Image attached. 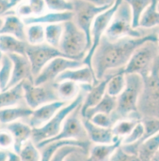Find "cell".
Segmentation results:
<instances>
[{
	"instance_id": "obj_1",
	"label": "cell",
	"mask_w": 159,
	"mask_h": 161,
	"mask_svg": "<svg viewBox=\"0 0 159 161\" xmlns=\"http://www.w3.org/2000/svg\"><path fill=\"white\" fill-rule=\"evenodd\" d=\"M157 41L156 32L149 33L139 38L127 37L114 41L109 39L104 34L91 58L96 80L99 82L112 71L124 69L134 52L145 42Z\"/></svg>"
},
{
	"instance_id": "obj_2",
	"label": "cell",
	"mask_w": 159,
	"mask_h": 161,
	"mask_svg": "<svg viewBox=\"0 0 159 161\" xmlns=\"http://www.w3.org/2000/svg\"><path fill=\"white\" fill-rule=\"evenodd\" d=\"M126 75V86L117 97L115 109L111 114L113 125L118 121L124 119L140 120L138 103L142 91L144 80L141 75L136 74Z\"/></svg>"
},
{
	"instance_id": "obj_3",
	"label": "cell",
	"mask_w": 159,
	"mask_h": 161,
	"mask_svg": "<svg viewBox=\"0 0 159 161\" xmlns=\"http://www.w3.org/2000/svg\"><path fill=\"white\" fill-rule=\"evenodd\" d=\"M82 90L77 97L70 103L62 108L44 126L39 128L32 129L30 139L36 145L44 141L48 140L59 133L63 123L67 117L76 108L80 107L85 99V93H88L92 86L88 84H82Z\"/></svg>"
},
{
	"instance_id": "obj_4",
	"label": "cell",
	"mask_w": 159,
	"mask_h": 161,
	"mask_svg": "<svg viewBox=\"0 0 159 161\" xmlns=\"http://www.w3.org/2000/svg\"><path fill=\"white\" fill-rule=\"evenodd\" d=\"M105 34L112 41L127 37L139 38L146 35L139 28H133L131 10L124 0H122L115 11Z\"/></svg>"
},
{
	"instance_id": "obj_5",
	"label": "cell",
	"mask_w": 159,
	"mask_h": 161,
	"mask_svg": "<svg viewBox=\"0 0 159 161\" xmlns=\"http://www.w3.org/2000/svg\"><path fill=\"white\" fill-rule=\"evenodd\" d=\"M63 25L58 49L69 58L83 60L89 49L85 34L72 20L63 23Z\"/></svg>"
},
{
	"instance_id": "obj_6",
	"label": "cell",
	"mask_w": 159,
	"mask_h": 161,
	"mask_svg": "<svg viewBox=\"0 0 159 161\" xmlns=\"http://www.w3.org/2000/svg\"><path fill=\"white\" fill-rule=\"evenodd\" d=\"M159 56L156 59L150 72L143 77L144 85L140 94L138 109L144 113L151 115V118L159 119Z\"/></svg>"
},
{
	"instance_id": "obj_7",
	"label": "cell",
	"mask_w": 159,
	"mask_h": 161,
	"mask_svg": "<svg viewBox=\"0 0 159 161\" xmlns=\"http://www.w3.org/2000/svg\"><path fill=\"white\" fill-rule=\"evenodd\" d=\"M159 56L157 41H147L134 52L124 68V72L139 74L143 77L152 70Z\"/></svg>"
},
{
	"instance_id": "obj_8",
	"label": "cell",
	"mask_w": 159,
	"mask_h": 161,
	"mask_svg": "<svg viewBox=\"0 0 159 161\" xmlns=\"http://www.w3.org/2000/svg\"><path fill=\"white\" fill-rule=\"evenodd\" d=\"M71 1L74 6L72 21L85 34L90 49L91 44V29L95 19L113 4L98 5L86 0H71Z\"/></svg>"
},
{
	"instance_id": "obj_9",
	"label": "cell",
	"mask_w": 159,
	"mask_h": 161,
	"mask_svg": "<svg viewBox=\"0 0 159 161\" xmlns=\"http://www.w3.org/2000/svg\"><path fill=\"white\" fill-rule=\"evenodd\" d=\"M24 99L27 106L35 109L44 105L61 101L56 92L55 83H47L35 85L29 80L23 82Z\"/></svg>"
},
{
	"instance_id": "obj_10",
	"label": "cell",
	"mask_w": 159,
	"mask_h": 161,
	"mask_svg": "<svg viewBox=\"0 0 159 161\" xmlns=\"http://www.w3.org/2000/svg\"><path fill=\"white\" fill-rule=\"evenodd\" d=\"M81 106L76 108L67 117L58 134L51 139L44 141L36 144L37 148L41 149L51 142L62 140L86 141V139L88 137L87 134L83 127L82 119H81L80 117Z\"/></svg>"
},
{
	"instance_id": "obj_11",
	"label": "cell",
	"mask_w": 159,
	"mask_h": 161,
	"mask_svg": "<svg viewBox=\"0 0 159 161\" xmlns=\"http://www.w3.org/2000/svg\"><path fill=\"white\" fill-rule=\"evenodd\" d=\"M121 1L122 0H116L111 8L97 16L93 23L91 29V47L82 60L83 64L85 65L90 67L91 70L92 56L98 47L101 37L105 34L106 29L111 21L112 16Z\"/></svg>"
},
{
	"instance_id": "obj_12",
	"label": "cell",
	"mask_w": 159,
	"mask_h": 161,
	"mask_svg": "<svg viewBox=\"0 0 159 161\" xmlns=\"http://www.w3.org/2000/svg\"><path fill=\"white\" fill-rule=\"evenodd\" d=\"M26 54L30 62L32 73L34 79L42 68L53 58L57 57L68 58L58 48L52 47L46 42L38 45L27 44Z\"/></svg>"
},
{
	"instance_id": "obj_13",
	"label": "cell",
	"mask_w": 159,
	"mask_h": 161,
	"mask_svg": "<svg viewBox=\"0 0 159 161\" xmlns=\"http://www.w3.org/2000/svg\"><path fill=\"white\" fill-rule=\"evenodd\" d=\"M85 65L82 60L65 57H57L47 63L35 77L34 84L40 85L54 82L56 78L64 71L81 67Z\"/></svg>"
},
{
	"instance_id": "obj_14",
	"label": "cell",
	"mask_w": 159,
	"mask_h": 161,
	"mask_svg": "<svg viewBox=\"0 0 159 161\" xmlns=\"http://www.w3.org/2000/svg\"><path fill=\"white\" fill-rule=\"evenodd\" d=\"M6 54L9 56L13 62V71L11 80L5 90L26 80L34 83V77L32 73L31 64L26 55L16 54Z\"/></svg>"
},
{
	"instance_id": "obj_15",
	"label": "cell",
	"mask_w": 159,
	"mask_h": 161,
	"mask_svg": "<svg viewBox=\"0 0 159 161\" xmlns=\"http://www.w3.org/2000/svg\"><path fill=\"white\" fill-rule=\"evenodd\" d=\"M67 102L57 101L44 105L33 110L32 114L26 119L23 121L32 129L39 128L46 124L53 116Z\"/></svg>"
},
{
	"instance_id": "obj_16",
	"label": "cell",
	"mask_w": 159,
	"mask_h": 161,
	"mask_svg": "<svg viewBox=\"0 0 159 161\" xmlns=\"http://www.w3.org/2000/svg\"><path fill=\"white\" fill-rule=\"evenodd\" d=\"M117 71H114L112 73H109L107 75H106L104 79L100 81L96 85H93L90 90L87 93L83 103L81 104V107H80V115L81 117L83 116L87 109L95 107L102 100L106 94V86L108 81Z\"/></svg>"
},
{
	"instance_id": "obj_17",
	"label": "cell",
	"mask_w": 159,
	"mask_h": 161,
	"mask_svg": "<svg viewBox=\"0 0 159 161\" xmlns=\"http://www.w3.org/2000/svg\"><path fill=\"white\" fill-rule=\"evenodd\" d=\"M8 130L13 138V151L19 154L23 146L30 139L32 128L24 121H15L6 125Z\"/></svg>"
},
{
	"instance_id": "obj_18",
	"label": "cell",
	"mask_w": 159,
	"mask_h": 161,
	"mask_svg": "<svg viewBox=\"0 0 159 161\" xmlns=\"http://www.w3.org/2000/svg\"><path fill=\"white\" fill-rule=\"evenodd\" d=\"M64 80L72 81L78 84H88L93 86L98 83L95 79L93 70L86 65L64 71L56 78L54 82L58 83Z\"/></svg>"
},
{
	"instance_id": "obj_19",
	"label": "cell",
	"mask_w": 159,
	"mask_h": 161,
	"mask_svg": "<svg viewBox=\"0 0 159 161\" xmlns=\"http://www.w3.org/2000/svg\"><path fill=\"white\" fill-rule=\"evenodd\" d=\"M82 123L88 138L96 144H108L119 139L114 136L111 128L96 126L85 118H83Z\"/></svg>"
},
{
	"instance_id": "obj_20",
	"label": "cell",
	"mask_w": 159,
	"mask_h": 161,
	"mask_svg": "<svg viewBox=\"0 0 159 161\" xmlns=\"http://www.w3.org/2000/svg\"><path fill=\"white\" fill-rule=\"evenodd\" d=\"M9 35L26 41V25L22 18L16 14H8L3 17V23L0 27V35Z\"/></svg>"
},
{
	"instance_id": "obj_21",
	"label": "cell",
	"mask_w": 159,
	"mask_h": 161,
	"mask_svg": "<svg viewBox=\"0 0 159 161\" xmlns=\"http://www.w3.org/2000/svg\"><path fill=\"white\" fill-rule=\"evenodd\" d=\"M72 11L65 12H50L44 13L39 16H30L22 18L26 26L34 24L47 25L55 23H63L73 19Z\"/></svg>"
},
{
	"instance_id": "obj_22",
	"label": "cell",
	"mask_w": 159,
	"mask_h": 161,
	"mask_svg": "<svg viewBox=\"0 0 159 161\" xmlns=\"http://www.w3.org/2000/svg\"><path fill=\"white\" fill-rule=\"evenodd\" d=\"M33 109L26 103L0 109V122L2 125H8L18 120H25L32 113Z\"/></svg>"
},
{
	"instance_id": "obj_23",
	"label": "cell",
	"mask_w": 159,
	"mask_h": 161,
	"mask_svg": "<svg viewBox=\"0 0 159 161\" xmlns=\"http://www.w3.org/2000/svg\"><path fill=\"white\" fill-rule=\"evenodd\" d=\"M23 82V81L8 90L0 92V109L26 103Z\"/></svg>"
},
{
	"instance_id": "obj_24",
	"label": "cell",
	"mask_w": 159,
	"mask_h": 161,
	"mask_svg": "<svg viewBox=\"0 0 159 161\" xmlns=\"http://www.w3.org/2000/svg\"><path fill=\"white\" fill-rule=\"evenodd\" d=\"M123 138L108 144H96L94 146L85 161H110L116 150L121 145Z\"/></svg>"
},
{
	"instance_id": "obj_25",
	"label": "cell",
	"mask_w": 159,
	"mask_h": 161,
	"mask_svg": "<svg viewBox=\"0 0 159 161\" xmlns=\"http://www.w3.org/2000/svg\"><path fill=\"white\" fill-rule=\"evenodd\" d=\"M46 6L44 0H27L16 6L15 14L21 18L39 16L46 13Z\"/></svg>"
},
{
	"instance_id": "obj_26",
	"label": "cell",
	"mask_w": 159,
	"mask_h": 161,
	"mask_svg": "<svg viewBox=\"0 0 159 161\" xmlns=\"http://www.w3.org/2000/svg\"><path fill=\"white\" fill-rule=\"evenodd\" d=\"M27 42L9 35H0V52L3 54H16L26 55Z\"/></svg>"
},
{
	"instance_id": "obj_27",
	"label": "cell",
	"mask_w": 159,
	"mask_h": 161,
	"mask_svg": "<svg viewBox=\"0 0 159 161\" xmlns=\"http://www.w3.org/2000/svg\"><path fill=\"white\" fill-rule=\"evenodd\" d=\"M141 121L144 126V133L141 139L137 144L128 146H123V147H121L125 151L128 153L137 154V149L140 144L147 139L159 133V119L149 117L143 119L142 121L141 120Z\"/></svg>"
},
{
	"instance_id": "obj_28",
	"label": "cell",
	"mask_w": 159,
	"mask_h": 161,
	"mask_svg": "<svg viewBox=\"0 0 159 161\" xmlns=\"http://www.w3.org/2000/svg\"><path fill=\"white\" fill-rule=\"evenodd\" d=\"M117 104V97L109 95L106 93L102 100L95 107L86 111L83 118L90 119L93 115L97 113H103L111 115L115 109Z\"/></svg>"
},
{
	"instance_id": "obj_29",
	"label": "cell",
	"mask_w": 159,
	"mask_h": 161,
	"mask_svg": "<svg viewBox=\"0 0 159 161\" xmlns=\"http://www.w3.org/2000/svg\"><path fill=\"white\" fill-rule=\"evenodd\" d=\"M159 0H152L150 4L143 12L139 22V27L151 29L159 26Z\"/></svg>"
},
{
	"instance_id": "obj_30",
	"label": "cell",
	"mask_w": 159,
	"mask_h": 161,
	"mask_svg": "<svg viewBox=\"0 0 159 161\" xmlns=\"http://www.w3.org/2000/svg\"><path fill=\"white\" fill-rule=\"evenodd\" d=\"M159 148V133L143 141L137 149V154L141 161H150Z\"/></svg>"
},
{
	"instance_id": "obj_31",
	"label": "cell",
	"mask_w": 159,
	"mask_h": 161,
	"mask_svg": "<svg viewBox=\"0 0 159 161\" xmlns=\"http://www.w3.org/2000/svg\"><path fill=\"white\" fill-rule=\"evenodd\" d=\"M55 83L56 92L61 101L68 102L74 100L80 93L78 83L70 80H64Z\"/></svg>"
},
{
	"instance_id": "obj_32",
	"label": "cell",
	"mask_w": 159,
	"mask_h": 161,
	"mask_svg": "<svg viewBox=\"0 0 159 161\" xmlns=\"http://www.w3.org/2000/svg\"><path fill=\"white\" fill-rule=\"evenodd\" d=\"M126 75L124 69L118 70L108 81L106 86V93L114 97H118L126 86Z\"/></svg>"
},
{
	"instance_id": "obj_33",
	"label": "cell",
	"mask_w": 159,
	"mask_h": 161,
	"mask_svg": "<svg viewBox=\"0 0 159 161\" xmlns=\"http://www.w3.org/2000/svg\"><path fill=\"white\" fill-rule=\"evenodd\" d=\"M26 39L30 45L45 42V26L39 24L26 26Z\"/></svg>"
},
{
	"instance_id": "obj_34",
	"label": "cell",
	"mask_w": 159,
	"mask_h": 161,
	"mask_svg": "<svg viewBox=\"0 0 159 161\" xmlns=\"http://www.w3.org/2000/svg\"><path fill=\"white\" fill-rule=\"evenodd\" d=\"M63 31V23H55L45 26V42L58 48Z\"/></svg>"
},
{
	"instance_id": "obj_35",
	"label": "cell",
	"mask_w": 159,
	"mask_h": 161,
	"mask_svg": "<svg viewBox=\"0 0 159 161\" xmlns=\"http://www.w3.org/2000/svg\"><path fill=\"white\" fill-rule=\"evenodd\" d=\"M140 121L137 119H124L116 121L111 128L114 137L124 138L129 134L135 125Z\"/></svg>"
},
{
	"instance_id": "obj_36",
	"label": "cell",
	"mask_w": 159,
	"mask_h": 161,
	"mask_svg": "<svg viewBox=\"0 0 159 161\" xmlns=\"http://www.w3.org/2000/svg\"><path fill=\"white\" fill-rule=\"evenodd\" d=\"M13 62L9 56L3 54L0 65V90L4 91L7 88L12 75Z\"/></svg>"
},
{
	"instance_id": "obj_37",
	"label": "cell",
	"mask_w": 159,
	"mask_h": 161,
	"mask_svg": "<svg viewBox=\"0 0 159 161\" xmlns=\"http://www.w3.org/2000/svg\"><path fill=\"white\" fill-rule=\"evenodd\" d=\"M129 6L133 16V27L139 28V22L141 16L152 0H124Z\"/></svg>"
},
{
	"instance_id": "obj_38",
	"label": "cell",
	"mask_w": 159,
	"mask_h": 161,
	"mask_svg": "<svg viewBox=\"0 0 159 161\" xmlns=\"http://www.w3.org/2000/svg\"><path fill=\"white\" fill-rule=\"evenodd\" d=\"M19 156L21 161H41V151L31 139L23 146Z\"/></svg>"
},
{
	"instance_id": "obj_39",
	"label": "cell",
	"mask_w": 159,
	"mask_h": 161,
	"mask_svg": "<svg viewBox=\"0 0 159 161\" xmlns=\"http://www.w3.org/2000/svg\"><path fill=\"white\" fill-rule=\"evenodd\" d=\"M47 9L51 12H65L73 11V3L68 0H44Z\"/></svg>"
},
{
	"instance_id": "obj_40",
	"label": "cell",
	"mask_w": 159,
	"mask_h": 161,
	"mask_svg": "<svg viewBox=\"0 0 159 161\" xmlns=\"http://www.w3.org/2000/svg\"><path fill=\"white\" fill-rule=\"evenodd\" d=\"M144 133V126L142 122L140 121L134 128L132 131L128 136L123 138L121 144L123 146H128L137 144L141 139Z\"/></svg>"
},
{
	"instance_id": "obj_41",
	"label": "cell",
	"mask_w": 159,
	"mask_h": 161,
	"mask_svg": "<svg viewBox=\"0 0 159 161\" xmlns=\"http://www.w3.org/2000/svg\"><path fill=\"white\" fill-rule=\"evenodd\" d=\"M75 152H80L82 153H85V151L75 146H63L55 151L49 161H65L66 158L69 155Z\"/></svg>"
},
{
	"instance_id": "obj_42",
	"label": "cell",
	"mask_w": 159,
	"mask_h": 161,
	"mask_svg": "<svg viewBox=\"0 0 159 161\" xmlns=\"http://www.w3.org/2000/svg\"><path fill=\"white\" fill-rule=\"evenodd\" d=\"M110 161H141L137 154L125 151L122 147H118L112 154Z\"/></svg>"
},
{
	"instance_id": "obj_43",
	"label": "cell",
	"mask_w": 159,
	"mask_h": 161,
	"mask_svg": "<svg viewBox=\"0 0 159 161\" xmlns=\"http://www.w3.org/2000/svg\"><path fill=\"white\" fill-rule=\"evenodd\" d=\"M89 120L95 125L105 128H111L113 126L111 116L106 114L97 113L93 115Z\"/></svg>"
},
{
	"instance_id": "obj_44",
	"label": "cell",
	"mask_w": 159,
	"mask_h": 161,
	"mask_svg": "<svg viewBox=\"0 0 159 161\" xmlns=\"http://www.w3.org/2000/svg\"><path fill=\"white\" fill-rule=\"evenodd\" d=\"M13 138L12 135L8 131H0V148L6 149L13 147Z\"/></svg>"
},
{
	"instance_id": "obj_45",
	"label": "cell",
	"mask_w": 159,
	"mask_h": 161,
	"mask_svg": "<svg viewBox=\"0 0 159 161\" xmlns=\"http://www.w3.org/2000/svg\"><path fill=\"white\" fill-rule=\"evenodd\" d=\"M11 14H15V11L11 8L9 0H0V16L3 18Z\"/></svg>"
},
{
	"instance_id": "obj_46",
	"label": "cell",
	"mask_w": 159,
	"mask_h": 161,
	"mask_svg": "<svg viewBox=\"0 0 159 161\" xmlns=\"http://www.w3.org/2000/svg\"><path fill=\"white\" fill-rule=\"evenodd\" d=\"M80 152H75L69 155L65 161H80Z\"/></svg>"
},
{
	"instance_id": "obj_47",
	"label": "cell",
	"mask_w": 159,
	"mask_h": 161,
	"mask_svg": "<svg viewBox=\"0 0 159 161\" xmlns=\"http://www.w3.org/2000/svg\"><path fill=\"white\" fill-rule=\"evenodd\" d=\"M8 161H21L19 154L14 151H8Z\"/></svg>"
},
{
	"instance_id": "obj_48",
	"label": "cell",
	"mask_w": 159,
	"mask_h": 161,
	"mask_svg": "<svg viewBox=\"0 0 159 161\" xmlns=\"http://www.w3.org/2000/svg\"><path fill=\"white\" fill-rule=\"evenodd\" d=\"M8 151L5 149H0V161H8Z\"/></svg>"
},
{
	"instance_id": "obj_49",
	"label": "cell",
	"mask_w": 159,
	"mask_h": 161,
	"mask_svg": "<svg viewBox=\"0 0 159 161\" xmlns=\"http://www.w3.org/2000/svg\"><path fill=\"white\" fill-rule=\"evenodd\" d=\"M24 0H9V4H10V7L11 9H13L18 6L20 3L23 2Z\"/></svg>"
},
{
	"instance_id": "obj_50",
	"label": "cell",
	"mask_w": 159,
	"mask_h": 161,
	"mask_svg": "<svg viewBox=\"0 0 159 161\" xmlns=\"http://www.w3.org/2000/svg\"><path fill=\"white\" fill-rule=\"evenodd\" d=\"M68 1H71V0H68ZM86 1H90L91 2H93L98 5H105V3L103 1V0H86Z\"/></svg>"
},
{
	"instance_id": "obj_51",
	"label": "cell",
	"mask_w": 159,
	"mask_h": 161,
	"mask_svg": "<svg viewBox=\"0 0 159 161\" xmlns=\"http://www.w3.org/2000/svg\"><path fill=\"white\" fill-rule=\"evenodd\" d=\"M151 161H159V148L158 149V150L157 151L156 153L155 154V155L154 156V157L152 158Z\"/></svg>"
},
{
	"instance_id": "obj_52",
	"label": "cell",
	"mask_w": 159,
	"mask_h": 161,
	"mask_svg": "<svg viewBox=\"0 0 159 161\" xmlns=\"http://www.w3.org/2000/svg\"><path fill=\"white\" fill-rule=\"evenodd\" d=\"M116 0H103L106 4H113Z\"/></svg>"
},
{
	"instance_id": "obj_53",
	"label": "cell",
	"mask_w": 159,
	"mask_h": 161,
	"mask_svg": "<svg viewBox=\"0 0 159 161\" xmlns=\"http://www.w3.org/2000/svg\"><path fill=\"white\" fill-rule=\"evenodd\" d=\"M3 23V18L0 16V27L2 26Z\"/></svg>"
},
{
	"instance_id": "obj_54",
	"label": "cell",
	"mask_w": 159,
	"mask_h": 161,
	"mask_svg": "<svg viewBox=\"0 0 159 161\" xmlns=\"http://www.w3.org/2000/svg\"><path fill=\"white\" fill-rule=\"evenodd\" d=\"M3 53L1 52H0V65H1V58H2V56H3Z\"/></svg>"
},
{
	"instance_id": "obj_55",
	"label": "cell",
	"mask_w": 159,
	"mask_h": 161,
	"mask_svg": "<svg viewBox=\"0 0 159 161\" xmlns=\"http://www.w3.org/2000/svg\"><path fill=\"white\" fill-rule=\"evenodd\" d=\"M157 36H158V41H157V43H158V46H159V32H158V33H157Z\"/></svg>"
},
{
	"instance_id": "obj_56",
	"label": "cell",
	"mask_w": 159,
	"mask_h": 161,
	"mask_svg": "<svg viewBox=\"0 0 159 161\" xmlns=\"http://www.w3.org/2000/svg\"><path fill=\"white\" fill-rule=\"evenodd\" d=\"M157 8H158V10H159V3H158V6H157Z\"/></svg>"
},
{
	"instance_id": "obj_57",
	"label": "cell",
	"mask_w": 159,
	"mask_h": 161,
	"mask_svg": "<svg viewBox=\"0 0 159 161\" xmlns=\"http://www.w3.org/2000/svg\"><path fill=\"white\" fill-rule=\"evenodd\" d=\"M1 125H2V124H1V122H0V129H1Z\"/></svg>"
},
{
	"instance_id": "obj_58",
	"label": "cell",
	"mask_w": 159,
	"mask_h": 161,
	"mask_svg": "<svg viewBox=\"0 0 159 161\" xmlns=\"http://www.w3.org/2000/svg\"></svg>"
},
{
	"instance_id": "obj_59",
	"label": "cell",
	"mask_w": 159,
	"mask_h": 161,
	"mask_svg": "<svg viewBox=\"0 0 159 161\" xmlns=\"http://www.w3.org/2000/svg\"><path fill=\"white\" fill-rule=\"evenodd\" d=\"M0 92H1V90H0Z\"/></svg>"
},
{
	"instance_id": "obj_60",
	"label": "cell",
	"mask_w": 159,
	"mask_h": 161,
	"mask_svg": "<svg viewBox=\"0 0 159 161\" xmlns=\"http://www.w3.org/2000/svg\"></svg>"
},
{
	"instance_id": "obj_61",
	"label": "cell",
	"mask_w": 159,
	"mask_h": 161,
	"mask_svg": "<svg viewBox=\"0 0 159 161\" xmlns=\"http://www.w3.org/2000/svg\"></svg>"
}]
</instances>
